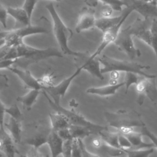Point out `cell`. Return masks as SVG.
Segmentation results:
<instances>
[{
  "mask_svg": "<svg viewBox=\"0 0 157 157\" xmlns=\"http://www.w3.org/2000/svg\"><path fill=\"white\" fill-rule=\"evenodd\" d=\"M150 29L151 34L150 47L153 49L157 59V19L155 18L153 19L151 26Z\"/></svg>",
  "mask_w": 157,
  "mask_h": 157,
  "instance_id": "f1b7e54d",
  "label": "cell"
},
{
  "mask_svg": "<svg viewBox=\"0 0 157 157\" xmlns=\"http://www.w3.org/2000/svg\"><path fill=\"white\" fill-rule=\"evenodd\" d=\"M7 9L0 2V24L6 28L7 26V17H8Z\"/></svg>",
  "mask_w": 157,
  "mask_h": 157,
  "instance_id": "d590c367",
  "label": "cell"
},
{
  "mask_svg": "<svg viewBox=\"0 0 157 157\" xmlns=\"http://www.w3.org/2000/svg\"><path fill=\"white\" fill-rule=\"evenodd\" d=\"M155 148L144 149H128L122 150L126 157H150L154 152Z\"/></svg>",
  "mask_w": 157,
  "mask_h": 157,
  "instance_id": "484cf974",
  "label": "cell"
},
{
  "mask_svg": "<svg viewBox=\"0 0 157 157\" xmlns=\"http://www.w3.org/2000/svg\"><path fill=\"white\" fill-rule=\"evenodd\" d=\"M48 135L45 136L43 134H38L36 136H34L33 137L26 139L25 141V143L31 145L32 148H34L37 150L41 146L45 144H47Z\"/></svg>",
  "mask_w": 157,
  "mask_h": 157,
  "instance_id": "4316f807",
  "label": "cell"
},
{
  "mask_svg": "<svg viewBox=\"0 0 157 157\" xmlns=\"http://www.w3.org/2000/svg\"><path fill=\"white\" fill-rule=\"evenodd\" d=\"M83 157H86V156L84 155V154H83Z\"/></svg>",
  "mask_w": 157,
  "mask_h": 157,
  "instance_id": "681fc988",
  "label": "cell"
},
{
  "mask_svg": "<svg viewBox=\"0 0 157 157\" xmlns=\"http://www.w3.org/2000/svg\"><path fill=\"white\" fill-rule=\"evenodd\" d=\"M44 157H51L49 155H48V154H46Z\"/></svg>",
  "mask_w": 157,
  "mask_h": 157,
  "instance_id": "7dc6e473",
  "label": "cell"
},
{
  "mask_svg": "<svg viewBox=\"0 0 157 157\" xmlns=\"http://www.w3.org/2000/svg\"><path fill=\"white\" fill-rule=\"evenodd\" d=\"M69 129L73 139H81L83 140L85 137H88L92 134H96V132L92 129L83 126L70 125Z\"/></svg>",
  "mask_w": 157,
  "mask_h": 157,
  "instance_id": "cb8c5ba5",
  "label": "cell"
},
{
  "mask_svg": "<svg viewBox=\"0 0 157 157\" xmlns=\"http://www.w3.org/2000/svg\"><path fill=\"white\" fill-rule=\"evenodd\" d=\"M98 59L102 65L101 67L102 74L112 71H117L125 72V73L132 72L146 78H153L156 77V75L147 74L144 71L145 69H150V67L149 66L142 65L136 62L117 59L106 55H102L101 57L98 58Z\"/></svg>",
  "mask_w": 157,
  "mask_h": 157,
  "instance_id": "277c9868",
  "label": "cell"
},
{
  "mask_svg": "<svg viewBox=\"0 0 157 157\" xmlns=\"http://www.w3.org/2000/svg\"><path fill=\"white\" fill-rule=\"evenodd\" d=\"M137 74L132 72H126L124 75V80L123 81L125 86V94H127L129 87L132 85H136L139 81Z\"/></svg>",
  "mask_w": 157,
  "mask_h": 157,
  "instance_id": "f546056e",
  "label": "cell"
},
{
  "mask_svg": "<svg viewBox=\"0 0 157 157\" xmlns=\"http://www.w3.org/2000/svg\"><path fill=\"white\" fill-rule=\"evenodd\" d=\"M124 136L128 138L131 144V148L130 149L137 150L154 148V146L151 142L147 143L143 140V135L140 132H137L134 131Z\"/></svg>",
  "mask_w": 157,
  "mask_h": 157,
  "instance_id": "ffe728a7",
  "label": "cell"
},
{
  "mask_svg": "<svg viewBox=\"0 0 157 157\" xmlns=\"http://www.w3.org/2000/svg\"><path fill=\"white\" fill-rule=\"evenodd\" d=\"M45 8L50 15L52 20V30L55 37L61 52L66 55L73 56L76 58H83L85 53L72 50L69 46L68 42L72 36L73 33L63 22L58 15L55 5L52 1H50L45 5Z\"/></svg>",
  "mask_w": 157,
  "mask_h": 157,
  "instance_id": "7a4b0ae2",
  "label": "cell"
},
{
  "mask_svg": "<svg viewBox=\"0 0 157 157\" xmlns=\"http://www.w3.org/2000/svg\"><path fill=\"white\" fill-rule=\"evenodd\" d=\"M7 9L9 15L12 17L16 23L21 25L22 27L31 25V21L22 7H8Z\"/></svg>",
  "mask_w": 157,
  "mask_h": 157,
  "instance_id": "44dd1931",
  "label": "cell"
},
{
  "mask_svg": "<svg viewBox=\"0 0 157 157\" xmlns=\"http://www.w3.org/2000/svg\"><path fill=\"white\" fill-rule=\"evenodd\" d=\"M42 92L44 94L45 97L47 99L49 104L53 108V109L55 112H59L66 117V118H67L70 123V125H75V126H80L92 129L93 131H94L97 135H98L100 132L104 130L108 129V128L107 126L94 123L88 120L87 119H86V118H85L83 116H82L80 113H77L74 110L65 109L64 107L61 106L60 104H55L50 98V97L47 95L46 93L44 91H42Z\"/></svg>",
  "mask_w": 157,
  "mask_h": 157,
  "instance_id": "8992f818",
  "label": "cell"
},
{
  "mask_svg": "<svg viewBox=\"0 0 157 157\" xmlns=\"http://www.w3.org/2000/svg\"><path fill=\"white\" fill-rule=\"evenodd\" d=\"M103 9H102L101 11V17L103 18H109V17H111V15L113 13V10L107 5L105 4H103Z\"/></svg>",
  "mask_w": 157,
  "mask_h": 157,
  "instance_id": "60d3db41",
  "label": "cell"
},
{
  "mask_svg": "<svg viewBox=\"0 0 157 157\" xmlns=\"http://www.w3.org/2000/svg\"><path fill=\"white\" fill-rule=\"evenodd\" d=\"M2 46V47L4 46V40H3L2 39H0V48H1Z\"/></svg>",
  "mask_w": 157,
  "mask_h": 157,
  "instance_id": "bcb514c9",
  "label": "cell"
},
{
  "mask_svg": "<svg viewBox=\"0 0 157 157\" xmlns=\"http://www.w3.org/2000/svg\"><path fill=\"white\" fill-rule=\"evenodd\" d=\"M26 157H41V156L40 155V153H39L37 150L34 148H31L28 151L26 154Z\"/></svg>",
  "mask_w": 157,
  "mask_h": 157,
  "instance_id": "ee69618b",
  "label": "cell"
},
{
  "mask_svg": "<svg viewBox=\"0 0 157 157\" xmlns=\"http://www.w3.org/2000/svg\"><path fill=\"white\" fill-rule=\"evenodd\" d=\"M6 107L0 99V132L4 130V115Z\"/></svg>",
  "mask_w": 157,
  "mask_h": 157,
  "instance_id": "8d00e7d4",
  "label": "cell"
},
{
  "mask_svg": "<svg viewBox=\"0 0 157 157\" xmlns=\"http://www.w3.org/2000/svg\"><path fill=\"white\" fill-rule=\"evenodd\" d=\"M62 54L55 48H37L23 42L15 47L7 48L0 58L16 60L18 66L25 67L48 58H61Z\"/></svg>",
  "mask_w": 157,
  "mask_h": 157,
  "instance_id": "6da1fadb",
  "label": "cell"
},
{
  "mask_svg": "<svg viewBox=\"0 0 157 157\" xmlns=\"http://www.w3.org/2000/svg\"><path fill=\"white\" fill-rule=\"evenodd\" d=\"M37 3V1L26 0L23 2V6L21 7L23 9L25 10V12H26V15H28L31 21L32 16H33V13Z\"/></svg>",
  "mask_w": 157,
  "mask_h": 157,
  "instance_id": "d6a6232c",
  "label": "cell"
},
{
  "mask_svg": "<svg viewBox=\"0 0 157 157\" xmlns=\"http://www.w3.org/2000/svg\"><path fill=\"white\" fill-rule=\"evenodd\" d=\"M8 86V78L6 75L0 74V90Z\"/></svg>",
  "mask_w": 157,
  "mask_h": 157,
  "instance_id": "b9f144b4",
  "label": "cell"
},
{
  "mask_svg": "<svg viewBox=\"0 0 157 157\" xmlns=\"http://www.w3.org/2000/svg\"><path fill=\"white\" fill-rule=\"evenodd\" d=\"M82 71V69L81 67H77L73 74L64 78L58 85L48 86L43 85L42 91L46 93L55 104H60L61 99L64 96L72 81L79 75Z\"/></svg>",
  "mask_w": 157,
  "mask_h": 157,
  "instance_id": "ba28073f",
  "label": "cell"
},
{
  "mask_svg": "<svg viewBox=\"0 0 157 157\" xmlns=\"http://www.w3.org/2000/svg\"><path fill=\"white\" fill-rule=\"evenodd\" d=\"M132 11H134V9L131 6L130 3H129V5L128 6V7H126V9L123 12L124 15L121 20L116 26H115L114 27L112 28L111 29L107 30V31L103 33V36H102V40L100 45L97 48L95 52L93 54H92L91 56H90V58L93 59V58H97V56L101 54V53L105 49V48H106L109 44L112 43H114L115 40H116L118 35V33L120 31V28L122 25L126 20V18L129 16V15Z\"/></svg>",
  "mask_w": 157,
  "mask_h": 157,
  "instance_id": "9c48e42d",
  "label": "cell"
},
{
  "mask_svg": "<svg viewBox=\"0 0 157 157\" xmlns=\"http://www.w3.org/2000/svg\"><path fill=\"white\" fill-rule=\"evenodd\" d=\"M72 140H69L64 142L63 151L62 153L63 157H72Z\"/></svg>",
  "mask_w": 157,
  "mask_h": 157,
  "instance_id": "f35d334b",
  "label": "cell"
},
{
  "mask_svg": "<svg viewBox=\"0 0 157 157\" xmlns=\"http://www.w3.org/2000/svg\"><path fill=\"white\" fill-rule=\"evenodd\" d=\"M131 25L120 31L118 35L114 42L118 49L124 53L129 58L135 59L141 56V52L137 48L133 42Z\"/></svg>",
  "mask_w": 157,
  "mask_h": 157,
  "instance_id": "52a82bcc",
  "label": "cell"
},
{
  "mask_svg": "<svg viewBox=\"0 0 157 157\" xmlns=\"http://www.w3.org/2000/svg\"><path fill=\"white\" fill-rule=\"evenodd\" d=\"M49 118L52 131L57 132L70 126V123L66 117L59 112H55L53 113H49Z\"/></svg>",
  "mask_w": 157,
  "mask_h": 157,
  "instance_id": "d6986e66",
  "label": "cell"
},
{
  "mask_svg": "<svg viewBox=\"0 0 157 157\" xmlns=\"http://www.w3.org/2000/svg\"><path fill=\"white\" fill-rule=\"evenodd\" d=\"M130 4L134 10L142 15L145 20L157 17V1H132Z\"/></svg>",
  "mask_w": 157,
  "mask_h": 157,
  "instance_id": "8fae6325",
  "label": "cell"
},
{
  "mask_svg": "<svg viewBox=\"0 0 157 157\" xmlns=\"http://www.w3.org/2000/svg\"><path fill=\"white\" fill-rule=\"evenodd\" d=\"M15 157H17V156H15Z\"/></svg>",
  "mask_w": 157,
  "mask_h": 157,
  "instance_id": "f907efd6",
  "label": "cell"
},
{
  "mask_svg": "<svg viewBox=\"0 0 157 157\" xmlns=\"http://www.w3.org/2000/svg\"><path fill=\"white\" fill-rule=\"evenodd\" d=\"M101 140L107 145L117 149H120L118 145V132H111L109 129L104 130L98 134Z\"/></svg>",
  "mask_w": 157,
  "mask_h": 157,
  "instance_id": "d4e9b609",
  "label": "cell"
},
{
  "mask_svg": "<svg viewBox=\"0 0 157 157\" xmlns=\"http://www.w3.org/2000/svg\"><path fill=\"white\" fill-rule=\"evenodd\" d=\"M16 62H17L16 60L5 59L0 58V69H9V68L12 67L13 64L16 63Z\"/></svg>",
  "mask_w": 157,
  "mask_h": 157,
  "instance_id": "ab89813d",
  "label": "cell"
},
{
  "mask_svg": "<svg viewBox=\"0 0 157 157\" xmlns=\"http://www.w3.org/2000/svg\"><path fill=\"white\" fill-rule=\"evenodd\" d=\"M96 21L94 12L91 9L85 8L78 17L75 29L77 33L90 29L95 26Z\"/></svg>",
  "mask_w": 157,
  "mask_h": 157,
  "instance_id": "4fadbf2b",
  "label": "cell"
},
{
  "mask_svg": "<svg viewBox=\"0 0 157 157\" xmlns=\"http://www.w3.org/2000/svg\"><path fill=\"white\" fill-rule=\"evenodd\" d=\"M58 134V136L63 139L64 142L69 141V140H72L69 128L61 129L56 132Z\"/></svg>",
  "mask_w": 157,
  "mask_h": 157,
  "instance_id": "74e56055",
  "label": "cell"
},
{
  "mask_svg": "<svg viewBox=\"0 0 157 157\" xmlns=\"http://www.w3.org/2000/svg\"><path fill=\"white\" fill-rule=\"evenodd\" d=\"M13 144L14 142L5 130L0 132V151L6 157L16 156L17 151Z\"/></svg>",
  "mask_w": 157,
  "mask_h": 157,
  "instance_id": "2e32d148",
  "label": "cell"
},
{
  "mask_svg": "<svg viewBox=\"0 0 157 157\" xmlns=\"http://www.w3.org/2000/svg\"><path fill=\"white\" fill-rule=\"evenodd\" d=\"M99 2V1H86V3L91 6V7H95L98 5V4Z\"/></svg>",
  "mask_w": 157,
  "mask_h": 157,
  "instance_id": "f6af8a7d",
  "label": "cell"
},
{
  "mask_svg": "<svg viewBox=\"0 0 157 157\" xmlns=\"http://www.w3.org/2000/svg\"><path fill=\"white\" fill-rule=\"evenodd\" d=\"M140 132L142 134L143 136H147L153 144L154 148L157 149V136L153 132H151L147 126L146 125L142 126L141 128Z\"/></svg>",
  "mask_w": 157,
  "mask_h": 157,
  "instance_id": "836d02e7",
  "label": "cell"
},
{
  "mask_svg": "<svg viewBox=\"0 0 157 157\" xmlns=\"http://www.w3.org/2000/svg\"><path fill=\"white\" fill-rule=\"evenodd\" d=\"M4 127L15 144H18L21 140L22 127L21 121L10 117L7 123H4Z\"/></svg>",
  "mask_w": 157,
  "mask_h": 157,
  "instance_id": "ac0fdd59",
  "label": "cell"
},
{
  "mask_svg": "<svg viewBox=\"0 0 157 157\" xmlns=\"http://www.w3.org/2000/svg\"><path fill=\"white\" fill-rule=\"evenodd\" d=\"M83 140L81 139H73L72 141V157H83L82 145Z\"/></svg>",
  "mask_w": 157,
  "mask_h": 157,
  "instance_id": "4dcf8cb0",
  "label": "cell"
},
{
  "mask_svg": "<svg viewBox=\"0 0 157 157\" xmlns=\"http://www.w3.org/2000/svg\"><path fill=\"white\" fill-rule=\"evenodd\" d=\"M120 76L119 72L117 71H112L110 72V80L109 83H117V80L118 79Z\"/></svg>",
  "mask_w": 157,
  "mask_h": 157,
  "instance_id": "7bdbcfd3",
  "label": "cell"
},
{
  "mask_svg": "<svg viewBox=\"0 0 157 157\" xmlns=\"http://www.w3.org/2000/svg\"><path fill=\"white\" fill-rule=\"evenodd\" d=\"M6 113L9 114L10 117L19 121H21L23 118V114L16 104H14L9 107H6Z\"/></svg>",
  "mask_w": 157,
  "mask_h": 157,
  "instance_id": "1f68e13d",
  "label": "cell"
},
{
  "mask_svg": "<svg viewBox=\"0 0 157 157\" xmlns=\"http://www.w3.org/2000/svg\"><path fill=\"white\" fill-rule=\"evenodd\" d=\"M105 118L111 127L117 129V132L123 135L134 131L135 128L145 126L141 115L135 110H120L115 112H105Z\"/></svg>",
  "mask_w": 157,
  "mask_h": 157,
  "instance_id": "3957f363",
  "label": "cell"
},
{
  "mask_svg": "<svg viewBox=\"0 0 157 157\" xmlns=\"http://www.w3.org/2000/svg\"><path fill=\"white\" fill-rule=\"evenodd\" d=\"M118 145L121 150H128L131 148V144L128 138L123 134L118 132Z\"/></svg>",
  "mask_w": 157,
  "mask_h": 157,
  "instance_id": "e575fe53",
  "label": "cell"
},
{
  "mask_svg": "<svg viewBox=\"0 0 157 157\" xmlns=\"http://www.w3.org/2000/svg\"><path fill=\"white\" fill-rule=\"evenodd\" d=\"M123 15L124 13H123L121 15L114 17H101L98 19H96L95 26L104 33L107 30L116 26L121 20Z\"/></svg>",
  "mask_w": 157,
  "mask_h": 157,
  "instance_id": "7402d4cb",
  "label": "cell"
},
{
  "mask_svg": "<svg viewBox=\"0 0 157 157\" xmlns=\"http://www.w3.org/2000/svg\"><path fill=\"white\" fill-rule=\"evenodd\" d=\"M64 142L56 131L50 130L48 135L47 144L50 148L51 157H58L60 155H62Z\"/></svg>",
  "mask_w": 157,
  "mask_h": 157,
  "instance_id": "5bb4252c",
  "label": "cell"
},
{
  "mask_svg": "<svg viewBox=\"0 0 157 157\" xmlns=\"http://www.w3.org/2000/svg\"><path fill=\"white\" fill-rule=\"evenodd\" d=\"M99 2L107 5L109 6L113 11H118L121 12L123 10V7L126 6L128 7L129 4V2H126L125 1H118V0H106V1H101Z\"/></svg>",
  "mask_w": 157,
  "mask_h": 157,
  "instance_id": "83f0119b",
  "label": "cell"
},
{
  "mask_svg": "<svg viewBox=\"0 0 157 157\" xmlns=\"http://www.w3.org/2000/svg\"><path fill=\"white\" fill-rule=\"evenodd\" d=\"M47 21V19L42 25L40 24H31L26 26H21L11 30L0 31V39L4 40V47L7 48L15 47L24 42L23 39L26 37L34 34L49 33L50 29L46 26L45 23Z\"/></svg>",
  "mask_w": 157,
  "mask_h": 157,
  "instance_id": "5b68a950",
  "label": "cell"
},
{
  "mask_svg": "<svg viewBox=\"0 0 157 157\" xmlns=\"http://www.w3.org/2000/svg\"><path fill=\"white\" fill-rule=\"evenodd\" d=\"M42 91L39 90H30L24 95L17 98V101L21 103L23 108L26 110H30L36 102L39 94Z\"/></svg>",
  "mask_w": 157,
  "mask_h": 157,
  "instance_id": "603a6c76",
  "label": "cell"
},
{
  "mask_svg": "<svg viewBox=\"0 0 157 157\" xmlns=\"http://www.w3.org/2000/svg\"><path fill=\"white\" fill-rule=\"evenodd\" d=\"M9 70L14 73L24 83L26 87L30 90H39L42 91L43 85L28 70L21 69L17 67H10Z\"/></svg>",
  "mask_w": 157,
  "mask_h": 157,
  "instance_id": "7c38bea8",
  "label": "cell"
},
{
  "mask_svg": "<svg viewBox=\"0 0 157 157\" xmlns=\"http://www.w3.org/2000/svg\"><path fill=\"white\" fill-rule=\"evenodd\" d=\"M80 67H82V70L87 71L91 75L98 78L99 80H104V77L101 72V63L98 58H95L91 59L90 56L86 58V60Z\"/></svg>",
  "mask_w": 157,
  "mask_h": 157,
  "instance_id": "e0dca14e",
  "label": "cell"
},
{
  "mask_svg": "<svg viewBox=\"0 0 157 157\" xmlns=\"http://www.w3.org/2000/svg\"><path fill=\"white\" fill-rule=\"evenodd\" d=\"M0 157H3V156L2 155V154H1V153H0Z\"/></svg>",
  "mask_w": 157,
  "mask_h": 157,
  "instance_id": "c3c4849f",
  "label": "cell"
},
{
  "mask_svg": "<svg viewBox=\"0 0 157 157\" xmlns=\"http://www.w3.org/2000/svg\"><path fill=\"white\" fill-rule=\"evenodd\" d=\"M136 90L139 94L137 102L141 105L143 104L145 97H147L151 102L157 103V86L156 78L143 77L140 79L136 85Z\"/></svg>",
  "mask_w": 157,
  "mask_h": 157,
  "instance_id": "30bf717a",
  "label": "cell"
},
{
  "mask_svg": "<svg viewBox=\"0 0 157 157\" xmlns=\"http://www.w3.org/2000/svg\"><path fill=\"white\" fill-rule=\"evenodd\" d=\"M124 82H120L117 83H109V85L98 86V87H91L86 90L88 94L96 95L101 97H105L114 95L117 90H118L121 86H124Z\"/></svg>",
  "mask_w": 157,
  "mask_h": 157,
  "instance_id": "9a60e30c",
  "label": "cell"
}]
</instances>
